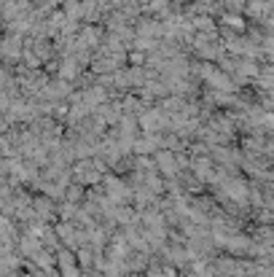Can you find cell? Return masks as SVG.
<instances>
[{"instance_id": "6da1fadb", "label": "cell", "mask_w": 274, "mask_h": 277, "mask_svg": "<svg viewBox=\"0 0 274 277\" xmlns=\"http://www.w3.org/2000/svg\"><path fill=\"white\" fill-rule=\"evenodd\" d=\"M223 22H226V25H231L234 30H242V27H245V22H242V19H237V17H226Z\"/></svg>"}]
</instances>
